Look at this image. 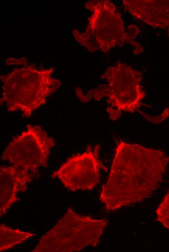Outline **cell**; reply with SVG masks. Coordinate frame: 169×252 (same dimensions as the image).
<instances>
[{
	"label": "cell",
	"instance_id": "10",
	"mask_svg": "<svg viewBox=\"0 0 169 252\" xmlns=\"http://www.w3.org/2000/svg\"><path fill=\"white\" fill-rule=\"evenodd\" d=\"M156 214L158 220L169 230V191L157 208Z\"/></svg>",
	"mask_w": 169,
	"mask_h": 252
},
{
	"label": "cell",
	"instance_id": "1",
	"mask_svg": "<svg viewBox=\"0 0 169 252\" xmlns=\"http://www.w3.org/2000/svg\"><path fill=\"white\" fill-rule=\"evenodd\" d=\"M169 163L161 150L119 140L100 201L107 211L142 201L157 188Z\"/></svg>",
	"mask_w": 169,
	"mask_h": 252
},
{
	"label": "cell",
	"instance_id": "9",
	"mask_svg": "<svg viewBox=\"0 0 169 252\" xmlns=\"http://www.w3.org/2000/svg\"><path fill=\"white\" fill-rule=\"evenodd\" d=\"M34 235L33 233L22 232L18 229H12L1 224L0 226V251L10 249Z\"/></svg>",
	"mask_w": 169,
	"mask_h": 252
},
{
	"label": "cell",
	"instance_id": "7",
	"mask_svg": "<svg viewBox=\"0 0 169 252\" xmlns=\"http://www.w3.org/2000/svg\"><path fill=\"white\" fill-rule=\"evenodd\" d=\"M29 171L15 166L0 169V217L12 205L19 201L17 194L27 189V183L32 181Z\"/></svg>",
	"mask_w": 169,
	"mask_h": 252
},
{
	"label": "cell",
	"instance_id": "3",
	"mask_svg": "<svg viewBox=\"0 0 169 252\" xmlns=\"http://www.w3.org/2000/svg\"><path fill=\"white\" fill-rule=\"evenodd\" d=\"M142 76L140 72L135 71L127 65L118 63L116 65L109 67L101 75V79H106L108 84H102L96 89H92L84 95L76 88L79 98L86 102L93 97L100 100L108 97L106 102L111 104V109H107L112 120L118 119L123 111L134 112L140 107V100L145 96V92L140 85Z\"/></svg>",
	"mask_w": 169,
	"mask_h": 252
},
{
	"label": "cell",
	"instance_id": "8",
	"mask_svg": "<svg viewBox=\"0 0 169 252\" xmlns=\"http://www.w3.org/2000/svg\"><path fill=\"white\" fill-rule=\"evenodd\" d=\"M126 9L146 24L169 29V0H124Z\"/></svg>",
	"mask_w": 169,
	"mask_h": 252
},
{
	"label": "cell",
	"instance_id": "4",
	"mask_svg": "<svg viewBox=\"0 0 169 252\" xmlns=\"http://www.w3.org/2000/svg\"><path fill=\"white\" fill-rule=\"evenodd\" d=\"M108 220L80 215L70 208L39 240L33 252H72L88 246L96 247Z\"/></svg>",
	"mask_w": 169,
	"mask_h": 252
},
{
	"label": "cell",
	"instance_id": "6",
	"mask_svg": "<svg viewBox=\"0 0 169 252\" xmlns=\"http://www.w3.org/2000/svg\"><path fill=\"white\" fill-rule=\"evenodd\" d=\"M100 145H89L85 151L69 158L53 172L52 178H57L68 189L91 190L100 181L101 169L106 170L99 159Z\"/></svg>",
	"mask_w": 169,
	"mask_h": 252
},
{
	"label": "cell",
	"instance_id": "2",
	"mask_svg": "<svg viewBox=\"0 0 169 252\" xmlns=\"http://www.w3.org/2000/svg\"><path fill=\"white\" fill-rule=\"evenodd\" d=\"M52 73V68L38 70L29 67L1 76L0 104L5 102L9 111L19 110L24 117H30L60 86L59 80L51 78Z\"/></svg>",
	"mask_w": 169,
	"mask_h": 252
},
{
	"label": "cell",
	"instance_id": "5",
	"mask_svg": "<svg viewBox=\"0 0 169 252\" xmlns=\"http://www.w3.org/2000/svg\"><path fill=\"white\" fill-rule=\"evenodd\" d=\"M54 141L39 126L27 125L4 149L1 158L14 166L36 173L40 167H47L48 156Z\"/></svg>",
	"mask_w": 169,
	"mask_h": 252
}]
</instances>
